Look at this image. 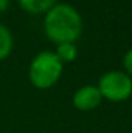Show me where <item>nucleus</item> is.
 I'll return each mask as SVG.
<instances>
[{
	"instance_id": "6e6552de",
	"label": "nucleus",
	"mask_w": 132,
	"mask_h": 133,
	"mask_svg": "<svg viewBox=\"0 0 132 133\" xmlns=\"http://www.w3.org/2000/svg\"><path fill=\"white\" fill-rule=\"evenodd\" d=\"M123 71L129 76V77H132V48L131 50H128L126 53H124V56H123Z\"/></svg>"
},
{
	"instance_id": "f257e3e1",
	"label": "nucleus",
	"mask_w": 132,
	"mask_h": 133,
	"mask_svg": "<svg viewBox=\"0 0 132 133\" xmlns=\"http://www.w3.org/2000/svg\"><path fill=\"white\" fill-rule=\"evenodd\" d=\"M82 28V17L79 11L70 3H56L45 12L44 31L45 36L56 45L75 43L81 37Z\"/></svg>"
},
{
	"instance_id": "0eeeda50",
	"label": "nucleus",
	"mask_w": 132,
	"mask_h": 133,
	"mask_svg": "<svg viewBox=\"0 0 132 133\" xmlns=\"http://www.w3.org/2000/svg\"><path fill=\"white\" fill-rule=\"evenodd\" d=\"M55 54L62 64H70L78 57V46L76 43H59L56 45Z\"/></svg>"
},
{
	"instance_id": "1a4fd4ad",
	"label": "nucleus",
	"mask_w": 132,
	"mask_h": 133,
	"mask_svg": "<svg viewBox=\"0 0 132 133\" xmlns=\"http://www.w3.org/2000/svg\"><path fill=\"white\" fill-rule=\"evenodd\" d=\"M8 6H9V0H0V12L6 11Z\"/></svg>"
},
{
	"instance_id": "7ed1b4c3",
	"label": "nucleus",
	"mask_w": 132,
	"mask_h": 133,
	"mask_svg": "<svg viewBox=\"0 0 132 133\" xmlns=\"http://www.w3.org/2000/svg\"><path fill=\"white\" fill-rule=\"evenodd\" d=\"M97 87L103 99L110 102H123L132 96V77H129L123 70L106 71L99 76Z\"/></svg>"
},
{
	"instance_id": "20e7f679",
	"label": "nucleus",
	"mask_w": 132,
	"mask_h": 133,
	"mask_svg": "<svg viewBox=\"0 0 132 133\" xmlns=\"http://www.w3.org/2000/svg\"><path fill=\"white\" fill-rule=\"evenodd\" d=\"M101 101H103V96L97 85H82L73 93L71 104L75 108L81 111H90L98 108L101 105Z\"/></svg>"
},
{
	"instance_id": "f03ea898",
	"label": "nucleus",
	"mask_w": 132,
	"mask_h": 133,
	"mask_svg": "<svg viewBox=\"0 0 132 133\" xmlns=\"http://www.w3.org/2000/svg\"><path fill=\"white\" fill-rule=\"evenodd\" d=\"M64 73V64L58 59L55 51H40L33 57L28 66V79L39 90L51 88L58 84Z\"/></svg>"
},
{
	"instance_id": "423d86ee",
	"label": "nucleus",
	"mask_w": 132,
	"mask_h": 133,
	"mask_svg": "<svg viewBox=\"0 0 132 133\" xmlns=\"http://www.w3.org/2000/svg\"><path fill=\"white\" fill-rule=\"evenodd\" d=\"M14 48V36L11 30L0 23V61H5Z\"/></svg>"
},
{
	"instance_id": "39448f33",
	"label": "nucleus",
	"mask_w": 132,
	"mask_h": 133,
	"mask_svg": "<svg viewBox=\"0 0 132 133\" xmlns=\"http://www.w3.org/2000/svg\"><path fill=\"white\" fill-rule=\"evenodd\" d=\"M17 3L30 14H45L58 3V0H17Z\"/></svg>"
}]
</instances>
